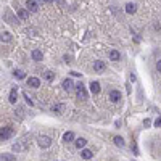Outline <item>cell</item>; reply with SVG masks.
I'll return each instance as SVG.
<instances>
[{
    "label": "cell",
    "instance_id": "6da1fadb",
    "mask_svg": "<svg viewBox=\"0 0 161 161\" xmlns=\"http://www.w3.org/2000/svg\"><path fill=\"white\" fill-rule=\"evenodd\" d=\"M37 144H39L40 148H49V147L52 145V139L49 135H42V137L37 139Z\"/></svg>",
    "mask_w": 161,
    "mask_h": 161
},
{
    "label": "cell",
    "instance_id": "7a4b0ae2",
    "mask_svg": "<svg viewBox=\"0 0 161 161\" xmlns=\"http://www.w3.org/2000/svg\"><path fill=\"white\" fill-rule=\"evenodd\" d=\"M11 134H13V129H11V127H8V126H5V127H2V131H0V139H2V142H3V140L10 139Z\"/></svg>",
    "mask_w": 161,
    "mask_h": 161
},
{
    "label": "cell",
    "instance_id": "3957f363",
    "mask_svg": "<svg viewBox=\"0 0 161 161\" xmlns=\"http://www.w3.org/2000/svg\"><path fill=\"white\" fill-rule=\"evenodd\" d=\"M76 90H77L79 100H87V92H86V87H84L82 84H77V86H76Z\"/></svg>",
    "mask_w": 161,
    "mask_h": 161
},
{
    "label": "cell",
    "instance_id": "277c9868",
    "mask_svg": "<svg viewBox=\"0 0 161 161\" xmlns=\"http://www.w3.org/2000/svg\"><path fill=\"white\" fill-rule=\"evenodd\" d=\"M26 8L29 11H34L36 13L37 10H39V3H37L36 0H27V2H26Z\"/></svg>",
    "mask_w": 161,
    "mask_h": 161
},
{
    "label": "cell",
    "instance_id": "5b68a950",
    "mask_svg": "<svg viewBox=\"0 0 161 161\" xmlns=\"http://www.w3.org/2000/svg\"><path fill=\"white\" fill-rule=\"evenodd\" d=\"M65 105H61V103H58V105H53V106H52V111H53V113H56V115H63V113H65Z\"/></svg>",
    "mask_w": 161,
    "mask_h": 161
},
{
    "label": "cell",
    "instance_id": "8992f818",
    "mask_svg": "<svg viewBox=\"0 0 161 161\" xmlns=\"http://www.w3.org/2000/svg\"><path fill=\"white\" fill-rule=\"evenodd\" d=\"M105 61H95L93 63V71H97V73H102L103 69H105Z\"/></svg>",
    "mask_w": 161,
    "mask_h": 161
},
{
    "label": "cell",
    "instance_id": "52a82bcc",
    "mask_svg": "<svg viewBox=\"0 0 161 161\" xmlns=\"http://www.w3.org/2000/svg\"><path fill=\"white\" fill-rule=\"evenodd\" d=\"M110 100L111 102H119L121 100V92L119 90H111V93H110Z\"/></svg>",
    "mask_w": 161,
    "mask_h": 161
},
{
    "label": "cell",
    "instance_id": "ba28073f",
    "mask_svg": "<svg viewBox=\"0 0 161 161\" xmlns=\"http://www.w3.org/2000/svg\"><path fill=\"white\" fill-rule=\"evenodd\" d=\"M27 86H31V87L37 89V87L40 86V80L37 79V77H29V79H27Z\"/></svg>",
    "mask_w": 161,
    "mask_h": 161
},
{
    "label": "cell",
    "instance_id": "9c48e42d",
    "mask_svg": "<svg viewBox=\"0 0 161 161\" xmlns=\"http://www.w3.org/2000/svg\"><path fill=\"white\" fill-rule=\"evenodd\" d=\"M90 92L95 93V95L100 92V84H98L97 80H92V82H90Z\"/></svg>",
    "mask_w": 161,
    "mask_h": 161
},
{
    "label": "cell",
    "instance_id": "30bf717a",
    "mask_svg": "<svg viewBox=\"0 0 161 161\" xmlns=\"http://www.w3.org/2000/svg\"><path fill=\"white\" fill-rule=\"evenodd\" d=\"M137 11V5L135 3H126V13H129V15H132V13Z\"/></svg>",
    "mask_w": 161,
    "mask_h": 161
},
{
    "label": "cell",
    "instance_id": "8fae6325",
    "mask_svg": "<svg viewBox=\"0 0 161 161\" xmlns=\"http://www.w3.org/2000/svg\"><path fill=\"white\" fill-rule=\"evenodd\" d=\"M80 156H82L84 159H90L92 156H93V151H92V150H87V148H84L82 151H80Z\"/></svg>",
    "mask_w": 161,
    "mask_h": 161
},
{
    "label": "cell",
    "instance_id": "7c38bea8",
    "mask_svg": "<svg viewBox=\"0 0 161 161\" xmlns=\"http://www.w3.org/2000/svg\"><path fill=\"white\" fill-rule=\"evenodd\" d=\"M31 56H32V60H36V61H40V60H42V56H44V53H42L40 50H32Z\"/></svg>",
    "mask_w": 161,
    "mask_h": 161
},
{
    "label": "cell",
    "instance_id": "4fadbf2b",
    "mask_svg": "<svg viewBox=\"0 0 161 161\" xmlns=\"http://www.w3.org/2000/svg\"><path fill=\"white\" fill-rule=\"evenodd\" d=\"M16 100H18V92H16V89H11L10 97H8V102H10V103H16Z\"/></svg>",
    "mask_w": 161,
    "mask_h": 161
},
{
    "label": "cell",
    "instance_id": "5bb4252c",
    "mask_svg": "<svg viewBox=\"0 0 161 161\" xmlns=\"http://www.w3.org/2000/svg\"><path fill=\"white\" fill-rule=\"evenodd\" d=\"M0 161H16V156L15 155H10V153H3Z\"/></svg>",
    "mask_w": 161,
    "mask_h": 161
},
{
    "label": "cell",
    "instance_id": "9a60e30c",
    "mask_svg": "<svg viewBox=\"0 0 161 161\" xmlns=\"http://www.w3.org/2000/svg\"><path fill=\"white\" fill-rule=\"evenodd\" d=\"M44 79L49 80V82H52V80L55 79V73H52V71H45V73H44Z\"/></svg>",
    "mask_w": 161,
    "mask_h": 161
},
{
    "label": "cell",
    "instance_id": "2e32d148",
    "mask_svg": "<svg viewBox=\"0 0 161 161\" xmlns=\"http://www.w3.org/2000/svg\"><path fill=\"white\" fill-rule=\"evenodd\" d=\"M63 89H65V90H71V89H73V80H71V79H65L63 80Z\"/></svg>",
    "mask_w": 161,
    "mask_h": 161
},
{
    "label": "cell",
    "instance_id": "e0dca14e",
    "mask_svg": "<svg viewBox=\"0 0 161 161\" xmlns=\"http://www.w3.org/2000/svg\"><path fill=\"white\" fill-rule=\"evenodd\" d=\"M86 144H87V140H86V139H82V137L76 140V147H77L79 150H80V148H84V147H86Z\"/></svg>",
    "mask_w": 161,
    "mask_h": 161
},
{
    "label": "cell",
    "instance_id": "ac0fdd59",
    "mask_svg": "<svg viewBox=\"0 0 161 161\" xmlns=\"http://www.w3.org/2000/svg\"><path fill=\"white\" fill-rule=\"evenodd\" d=\"M110 60H113V61L119 60V52H118V50H111L110 52Z\"/></svg>",
    "mask_w": 161,
    "mask_h": 161
},
{
    "label": "cell",
    "instance_id": "d6986e66",
    "mask_svg": "<svg viewBox=\"0 0 161 161\" xmlns=\"http://www.w3.org/2000/svg\"><path fill=\"white\" fill-rule=\"evenodd\" d=\"M63 140L68 142V144H69V142H73L74 140V134H73V132H66V134L63 135Z\"/></svg>",
    "mask_w": 161,
    "mask_h": 161
},
{
    "label": "cell",
    "instance_id": "ffe728a7",
    "mask_svg": "<svg viewBox=\"0 0 161 161\" xmlns=\"http://www.w3.org/2000/svg\"><path fill=\"white\" fill-rule=\"evenodd\" d=\"M13 74H15L16 79H24V77H26V73H24V71H21V69H16Z\"/></svg>",
    "mask_w": 161,
    "mask_h": 161
},
{
    "label": "cell",
    "instance_id": "44dd1931",
    "mask_svg": "<svg viewBox=\"0 0 161 161\" xmlns=\"http://www.w3.org/2000/svg\"><path fill=\"white\" fill-rule=\"evenodd\" d=\"M113 142H115L118 147H124V139H122V137H119V135H116L115 139H113Z\"/></svg>",
    "mask_w": 161,
    "mask_h": 161
},
{
    "label": "cell",
    "instance_id": "7402d4cb",
    "mask_svg": "<svg viewBox=\"0 0 161 161\" xmlns=\"http://www.w3.org/2000/svg\"><path fill=\"white\" fill-rule=\"evenodd\" d=\"M18 15H20L21 20H27V18H29V11L27 10H18Z\"/></svg>",
    "mask_w": 161,
    "mask_h": 161
},
{
    "label": "cell",
    "instance_id": "603a6c76",
    "mask_svg": "<svg viewBox=\"0 0 161 161\" xmlns=\"http://www.w3.org/2000/svg\"><path fill=\"white\" fill-rule=\"evenodd\" d=\"M10 40H11L10 32H2V42H10Z\"/></svg>",
    "mask_w": 161,
    "mask_h": 161
},
{
    "label": "cell",
    "instance_id": "cb8c5ba5",
    "mask_svg": "<svg viewBox=\"0 0 161 161\" xmlns=\"http://www.w3.org/2000/svg\"><path fill=\"white\" fill-rule=\"evenodd\" d=\"M23 95H24V98H26V102H27V103H29V105H31V106H32V105H34V102H32V100H31V98H29V93H27V92H24V93H23Z\"/></svg>",
    "mask_w": 161,
    "mask_h": 161
},
{
    "label": "cell",
    "instance_id": "d4e9b609",
    "mask_svg": "<svg viewBox=\"0 0 161 161\" xmlns=\"http://www.w3.org/2000/svg\"><path fill=\"white\" fill-rule=\"evenodd\" d=\"M21 148H23L21 144H15V145H13V150H15V151H20Z\"/></svg>",
    "mask_w": 161,
    "mask_h": 161
},
{
    "label": "cell",
    "instance_id": "484cf974",
    "mask_svg": "<svg viewBox=\"0 0 161 161\" xmlns=\"http://www.w3.org/2000/svg\"><path fill=\"white\" fill-rule=\"evenodd\" d=\"M155 126H156V127H161V116H158V118H156V121H155Z\"/></svg>",
    "mask_w": 161,
    "mask_h": 161
},
{
    "label": "cell",
    "instance_id": "4316f807",
    "mask_svg": "<svg viewBox=\"0 0 161 161\" xmlns=\"http://www.w3.org/2000/svg\"><path fill=\"white\" fill-rule=\"evenodd\" d=\"M69 74H71V76H74V77H80V76H82L80 73H77V71H71Z\"/></svg>",
    "mask_w": 161,
    "mask_h": 161
},
{
    "label": "cell",
    "instance_id": "83f0119b",
    "mask_svg": "<svg viewBox=\"0 0 161 161\" xmlns=\"http://www.w3.org/2000/svg\"><path fill=\"white\" fill-rule=\"evenodd\" d=\"M156 68H158V71H159V73H161V60L158 61V65H156Z\"/></svg>",
    "mask_w": 161,
    "mask_h": 161
},
{
    "label": "cell",
    "instance_id": "f1b7e54d",
    "mask_svg": "<svg viewBox=\"0 0 161 161\" xmlns=\"http://www.w3.org/2000/svg\"><path fill=\"white\" fill-rule=\"evenodd\" d=\"M150 122H151L150 119H145V121H144V124H145V127H147V126H148V124H150Z\"/></svg>",
    "mask_w": 161,
    "mask_h": 161
},
{
    "label": "cell",
    "instance_id": "f546056e",
    "mask_svg": "<svg viewBox=\"0 0 161 161\" xmlns=\"http://www.w3.org/2000/svg\"><path fill=\"white\" fill-rule=\"evenodd\" d=\"M58 2H60V3H65V0H58Z\"/></svg>",
    "mask_w": 161,
    "mask_h": 161
},
{
    "label": "cell",
    "instance_id": "4dcf8cb0",
    "mask_svg": "<svg viewBox=\"0 0 161 161\" xmlns=\"http://www.w3.org/2000/svg\"><path fill=\"white\" fill-rule=\"evenodd\" d=\"M44 2H53V0H44Z\"/></svg>",
    "mask_w": 161,
    "mask_h": 161
}]
</instances>
